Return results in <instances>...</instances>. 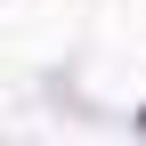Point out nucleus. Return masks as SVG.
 <instances>
[{"label":"nucleus","mask_w":146,"mask_h":146,"mask_svg":"<svg viewBox=\"0 0 146 146\" xmlns=\"http://www.w3.org/2000/svg\"><path fill=\"white\" fill-rule=\"evenodd\" d=\"M138 130H146V106H138Z\"/></svg>","instance_id":"nucleus-1"}]
</instances>
